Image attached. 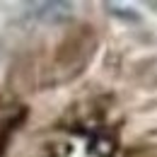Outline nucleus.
<instances>
[{
    "instance_id": "obj_1",
    "label": "nucleus",
    "mask_w": 157,
    "mask_h": 157,
    "mask_svg": "<svg viewBox=\"0 0 157 157\" xmlns=\"http://www.w3.org/2000/svg\"><path fill=\"white\" fill-rule=\"evenodd\" d=\"M27 10H29V15L34 20H39V22L60 24V22H68L73 17L75 5L73 2H63V0H51V2H29Z\"/></svg>"
},
{
    "instance_id": "obj_2",
    "label": "nucleus",
    "mask_w": 157,
    "mask_h": 157,
    "mask_svg": "<svg viewBox=\"0 0 157 157\" xmlns=\"http://www.w3.org/2000/svg\"><path fill=\"white\" fill-rule=\"evenodd\" d=\"M104 10L109 15H114L118 20H126V22H140V15H138L133 7H126V5H118V2H106Z\"/></svg>"
}]
</instances>
